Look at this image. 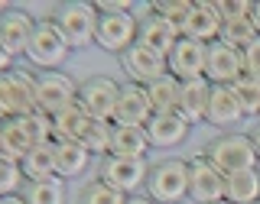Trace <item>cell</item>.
<instances>
[{
	"label": "cell",
	"instance_id": "cell-1",
	"mask_svg": "<svg viewBox=\"0 0 260 204\" xmlns=\"http://www.w3.org/2000/svg\"><path fill=\"white\" fill-rule=\"evenodd\" d=\"M146 198L156 204H182L189 198V159H159L146 175Z\"/></svg>",
	"mask_w": 260,
	"mask_h": 204
},
{
	"label": "cell",
	"instance_id": "cell-2",
	"mask_svg": "<svg viewBox=\"0 0 260 204\" xmlns=\"http://www.w3.org/2000/svg\"><path fill=\"white\" fill-rule=\"evenodd\" d=\"M69 55H72V46L65 43L55 20L52 16H39L36 29H32V39H29V49H26V62L36 71H62Z\"/></svg>",
	"mask_w": 260,
	"mask_h": 204
},
{
	"label": "cell",
	"instance_id": "cell-3",
	"mask_svg": "<svg viewBox=\"0 0 260 204\" xmlns=\"http://www.w3.org/2000/svg\"><path fill=\"white\" fill-rule=\"evenodd\" d=\"M39 110L36 107V71L13 68L7 75H0V124L26 113Z\"/></svg>",
	"mask_w": 260,
	"mask_h": 204
},
{
	"label": "cell",
	"instance_id": "cell-4",
	"mask_svg": "<svg viewBox=\"0 0 260 204\" xmlns=\"http://www.w3.org/2000/svg\"><path fill=\"white\" fill-rule=\"evenodd\" d=\"M59 32L65 36V43L72 49H85L94 46V32H98V20L101 13L94 10V4H81V0H72V4H59L52 13Z\"/></svg>",
	"mask_w": 260,
	"mask_h": 204
},
{
	"label": "cell",
	"instance_id": "cell-5",
	"mask_svg": "<svg viewBox=\"0 0 260 204\" xmlns=\"http://www.w3.org/2000/svg\"><path fill=\"white\" fill-rule=\"evenodd\" d=\"M205 156L221 169L224 175H234V172H247V169H257L260 159H257V149L250 143L247 133H221L208 143Z\"/></svg>",
	"mask_w": 260,
	"mask_h": 204
},
{
	"label": "cell",
	"instance_id": "cell-6",
	"mask_svg": "<svg viewBox=\"0 0 260 204\" xmlns=\"http://www.w3.org/2000/svg\"><path fill=\"white\" fill-rule=\"evenodd\" d=\"M146 175H150V162L146 159H124V156H104L98 159V182L111 185L114 191L127 194H140L146 188Z\"/></svg>",
	"mask_w": 260,
	"mask_h": 204
},
{
	"label": "cell",
	"instance_id": "cell-7",
	"mask_svg": "<svg viewBox=\"0 0 260 204\" xmlns=\"http://www.w3.org/2000/svg\"><path fill=\"white\" fill-rule=\"evenodd\" d=\"M78 104V81L65 71H36V107L46 117H59Z\"/></svg>",
	"mask_w": 260,
	"mask_h": 204
},
{
	"label": "cell",
	"instance_id": "cell-8",
	"mask_svg": "<svg viewBox=\"0 0 260 204\" xmlns=\"http://www.w3.org/2000/svg\"><path fill=\"white\" fill-rule=\"evenodd\" d=\"M117 97H120V85L108 75H91L78 85V104L85 107V113L91 120H104L114 124V110H117Z\"/></svg>",
	"mask_w": 260,
	"mask_h": 204
},
{
	"label": "cell",
	"instance_id": "cell-9",
	"mask_svg": "<svg viewBox=\"0 0 260 204\" xmlns=\"http://www.w3.org/2000/svg\"><path fill=\"white\" fill-rule=\"evenodd\" d=\"M137 36H140V20L134 13H101L94 46L120 59L130 46H137Z\"/></svg>",
	"mask_w": 260,
	"mask_h": 204
},
{
	"label": "cell",
	"instance_id": "cell-10",
	"mask_svg": "<svg viewBox=\"0 0 260 204\" xmlns=\"http://www.w3.org/2000/svg\"><path fill=\"white\" fill-rule=\"evenodd\" d=\"M224 182H228V175L205 156V152H199V156L189 159V198L195 204L224 201Z\"/></svg>",
	"mask_w": 260,
	"mask_h": 204
},
{
	"label": "cell",
	"instance_id": "cell-11",
	"mask_svg": "<svg viewBox=\"0 0 260 204\" xmlns=\"http://www.w3.org/2000/svg\"><path fill=\"white\" fill-rule=\"evenodd\" d=\"M221 26H224V20H221V13H218L215 0H195L189 16H185L182 26H179V32H182L185 39L211 46V43L221 39Z\"/></svg>",
	"mask_w": 260,
	"mask_h": 204
},
{
	"label": "cell",
	"instance_id": "cell-12",
	"mask_svg": "<svg viewBox=\"0 0 260 204\" xmlns=\"http://www.w3.org/2000/svg\"><path fill=\"white\" fill-rule=\"evenodd\" d=\"M205 59H208V46L182 36L176 49L166 55V68L179 81H195V78H205Z\"/></svg>",
	"mask_w": 260,
	"mask_h": 204
},
{
	"label": "cell",
	"instance_id": "cell-13",
	"mask_svg": "<svg viewBox=\"0 0 260 204\" xmlns=\"http://www.w3.org/2000/svg\"><path fill=\"white\" fill-rule=\"evenodd\" d=\"M120 68H124V75L127 81H134V85H153L156 78L166 75V59H162L159 52H153V49H146V46H130L124 55H120Z\"/></svg>",
	"mask_w": 260,
	"mask_h": 204
},
{
	"label": "cell",
	"instance_id": "cell-14",
	"mask_svg": "<svg viewBox=\"0 0 260 204\" xmlns=\"http://www.w3.org/2000/svg\"><path fill=\"white\" fill-rule=\"evenodd\" d=\"M244 75V55L241 49L228 46V43H211L208 46V59H205V78L211 85H228L231 88L234 81Z\"/></svg>",
	"mask_w": 260,
	"mask_h": 204
},
{
	"label": "cell",
	"instance_id": "cell-15",
	"mask_svg": "<svg viewBox=\"0 0 260 204\" xmlns=\"http://www.w3.org/2000/svg\"><path fill=\"white\" fill-rule=\"evenodd\" d=\"M153 117V104L143 85L124 81L120 85V97H117V110H114V124L117 127H146Z\"/></svg>",
	"mask_w": 260,
	"mask_h": 204
},
{
	"label": "cell",
	"instance_id": "cell-16",
	"mask_svg": "<svg viewBox=\"0 0 260 204\" xmlns=\"http://www.w3.org/2000/svg\"><path fill=\"white\" fill-rule=\"evenodd\" d=\"M32 29H36V16H29L26 10H13L0 16V43L4 49L13 55H26L29 49V39H32Z\"/></svg>",
	"mask_w": 260,
	"mask_h": 204
},
{
	"label": "cell",
	"instance_id": "cell-17",
	"mask_svg": "<svg viewBox=\"0 0 260 204\" xmlns=\"http://www.w3.org/2000/svg\"><path fill=\"white\" fill-rule=\"evenodd\" d=\"M179 39H182V32H179L169 20H162V16H156L150 7H146V13L140 20V36H137V43L153 49V52H159L162 59H166V55L176 49Z\"/></svg>",
	"mask_w": 260,
	"mask_h": 204
},
{
	"label": "cell",
	"instance_id": "cell-18",
	"mask_svg": "<svg viewBox=\"0 0 260 204\" xmlns=\"http://www.w3.org/2000/svg\"><path fill=\"white\" fill-rule=\"evenodd\" d=\"M143 130H146V136H150L153 149H173V146L185 143L192 124L182 117V113H153L150 124H146Z\"/></svg>",
	"mask_w": 260,
	"mask_h": 204
},
{
	"label": "cell",
	"instance_id": "cell-19",
	"mask_svg": "<svg viewBox=\"0 0 260 204\" xmlns=\"http://www.w3.org/2000/svg\"><path fill=\"white\" fill-rule=\"evenodd\" d=\"M241 120H244V110H241L238 97H234V88H228V85H211L205 124H211V127L228 130V133H231V127H238Z\"/></svg>",
	"mask_w": 260,
	"mask_h": 204
},
{
	"label": "cell",
	"instance_id": "cell-20",
	"mask_svg": "<svg viewBox=\"0 0 260 204\" xmlns=\"http://www.w3.org/2000/svg\"><path fill=\"white\" fill-rule=\"evenodd\" d=\"M208 97H211V81L208 78H195V81H182V94H179V113L195 127L205 124L208 117Z\"/></svg>",
	"mask_w": 260,
	"mask_h": 204
},
{
	"label": "cell",
	"instance_id": "cell-21",
	"mask_svg": "<svg viewBox=\"0 0 260 204\" xmlns=\"http://www.w3.org/2000/svg\"><path fill=\"white\" fill-rule=\"evenodd\" d=\"M91 152L81 143H55V175L62 182H72V178H81L91 166Z\"/></svg>",
	"mask_w": 260,
	"mask_h": 204
},
{
	"label": "cell",
	"instance_id": "cell-22",
	"mask_svg": "<svg viewBox=\"0 0 260 204\" xmlns=\"http://www.w3.org/2000/svg\"><path fill=\"white\" fill-rule=\"evenodd\" d=\"M150 136L143 127H117L114 124V136H111V156H124V159H146L150 152Z\"/></svg>",
	"mask_w": 260,
	"mask_h": 204
},
{
	"label": "cell",
	"instance_id": "cell-23",
	"mask_svg": "<svg viewBox=\"0 0 260 204\" xmlns=\"http://www.w3.org/2000/svg\"><path fill=\"white\" fill-rule=\"evenodd\" d=\"M88 127H91V117L85 113L81 104H72L69 110H62L59 117H52L55 143H81V136H85Z\"/></svg>",
	"mask_w": 260,
	"mask_h": 204
},
{
	"label": "cell",
	"instance_id": "cell-24",
	"mask_svg": "<svg viewBox=\"0 0 260 204\" xmlns=\"http://www.w3.org/2000/svg\"><path fill=\"white\" fill-rule=\"evenodd\" d=\"M224 201H231V204H257L260 201V172H257V169L228 175Z\"/></svg>",
	"mask_w": 260,
	"mask_h": 204
},
{
	"label": "cell",
	"instance_id": "cell-25",
	"mask_svg": "<svg viewBox=\"0 0 260 204\" xmlns=\"http://www.w3.org/2000/svg\"><path fill=\"white\" fill-rule=\"evenodd\" d=\"M146 94H150L153 113H179V94H182V81L173 78L166 71L162 78H156L153 85H146Z\"/></svg>",
	"mask_w": 260,
	"mask_h": 204
},
{
	"label": "cell",
	"instance_id": "cell-26",
	"mask_svg": "<svg viewBox=\"0 0 260 204\" xmlns=\"http://www.w3.org/2000/svg\"><path fill=\"white\" fill-rule=\"evenodd\" d=\"M26 182H46V178H55V143L36 146V149L26 152V159L20 162Z\"/></svg>",
	"mask_w": 260,
	"mask_h": 204
},
{
	"label": "cell",
	"instance_id": "cell-27",
	"mask_svg": "<svg viewBox=\"0 0 260 204\" xmlns=\"http://www.w3.org/2000/svg\"><path fill=\"white\" fill-rule=\"evenodd\" d=\"M23 198H26V204H65L69 191H65V182L55 175L46 178V182H26Z\"/></svg>",
	"mask_w": 260,
	"mask_h": 204
},
{
	"label": "cell",
	"instance_id": "cell-28",
	"mask_svg": "<svg viewBox=\"0 0 260 204\" xmlns=\"http://www.w3.org/2000/svg\"><path fill=\"white\" fill-rule=\"evenodd\" d=\"M111 136H114V124H104V120H91V127L81 136V146L91 152L94 159L111 156Z\"/></svg>",
	"mask_w": 260,
	"mask_h": 204
},
{
	"label": "cell",
	"instance_id": "cell-29",
	"mask_svg": "<svg viewBox=\"0 0 260 204\" xmlns=\"http://www.w3.org/2000/svg\"><path fill=\"white\" fill-rule=\"evenodd\" d=\"M231 88H234V97H238L244 117H257L260 120V78L241 75Z\"/></svg>",
	"mask_w": 260,
	"mask_h": 204
},
{
	"label": "cell",
	"instance_id": "cell-30",
	"mask_svg": "<svg viewBox=\"0 0 260 204\" xmlns=\"http://www.w3.org/2000/svg\"><path fill=\"white\" fill-rule=\"evenodd\" d=\"M75 204H127V194H120V191H114L111 185H104V182H98V178H91V182L81 185Z\"/></svg>",
	"mask_w": 260,
	"mask_h": 204
},
{
	"label": "cell",
	"instance_id": "cell-31",
	"mask_svg": "<svg viewBox=\"0 0 260 204\" xmlns=\"http://www.w3.org/2000/svg\"><path fill=\"white\" fill-rule=\"evenodd\" d=\"M257 36H260V32L254 29V23H250V20H234V23H224V26H221V43L241 49V52L254 43Z\"/></svg>",
	"mask_w": 260,
	"mask_h": 204
},
{
	"label": "cell",
	"instance_id": "cell-32",
	"mask_svg": "<svg viewBox=\"0 0 260 204\" xmlns=\"http://www.w3.org/2000/svg\"><path fill=\"white\" fill-rule=\"evenodd\" d=\"M23 188H26V175H23L20 162L0 159V198H7V194H23Z\"/></svg>",
	"mask_w": 260,
	"mask_h": 204
},
{
	"label": "cell",
	"instance_id": "cell-33",
	"mask_svg": "<svg viewBox=\"0 0 260 204\" xmlns=\"http://www.w3.org/2000/svg\"><path fill=\"white\" fill-rule=\"evenodd\" d=\"M192 4H195V0H159V4L150 7V10L156 13V16H162V20H169V23L179 29V26H182V20L189 16Z\"/></svg>",
	"mask_w": 260,
	"mask_h": 204
},
{
	"label": "cell",
	"instance_id": "cell-34",
	"mask_svg": "<svg viewBox=\"0 0 260 204\" xmlns=\"http://www.w3.org/2000/svg\"><path fill=\"white\" fill-rule=\"evenodd\" d=\"M218 13H221L224 23H234V20H250V0H215Z\"/></svg>",
	"mask_w": 260,
	"mask_h": 204
},
{
	"label": "cell",
	"instance_id": "cell-35",
	"mask_svg": "<svg viewBox=\"0 0 260 204\" xmlns=\"http://www.w3.org/2000/svg\"><path fill=\"white\" fill-rule=\"evenodd\" d=\"M244 75H250V78H260V36L250 43L247 49H244Z\"/></svg>",
	"mask_w": 260,
	"mask_h": 204
},
{
	"label": "cell",
	"instance_id": "cell-36",
	"mask_svg": "<svg viewBox=\"0 0 260 204\" xmlns=\"http://www.w3.org/2000/svg\"><path fill=\"white\" fill-rule=\"evenodd\" d=\"M98 13H134V4L130 0H94Z\"/></svg>",
	"mask_w": 260,
	"mask_h": 204
},
{
	"label": "cell",
	"instance_id": "cell-37",
	"mask_svg": "<svg viewBox=\"0 0 260 204\" xmlns=\"http://www.w3.org/2000/svg\"><path fill=\"white\" fill-rule=\"evenodd\" d=\"M7 71H13V55L4 49V43H0V75H7Z\"/></svg>",
	"mask_w": 260,
	"mask_h": 204
},
{
	"label": "cell",
	"instance_id": "cell-38",
	"mask_svg": "<svg viewBox=\"0 0 260 204\" xmlns=\"http://www.w3.org/2000/svg\"><path fill=\"white\" fill-rule=\"evenodd\" d=\"M250 143H254V149H257V159H260V120H257V124H254V130H250Z\"/></svg>",
	"mask_w": 260,
	"mask_h": 204
},
{
	"label": "cell",
	"instance_id": "cell-39",
	"mask_svg": "<svg viewBox=\"0 0 260 204\" xmlns=\"http://www.w3.org/2000/svg\"><path fill=\"white\" fill-rule=\"evenodd\" d=\"M250 23H254V29L260 32V4H254V7H250Z\"/></svg>",
	"mask_w": 260,
	"mask_h": 204
},
{
	"label": "cell",
	"instance_id": "cell-40",
	"mask_svg": "<svg viewBox=\"0 0 260 204\" xmlns=\"http://www.w3.org/2000/svg\"><path fill=\"white\" fill-rule=\"evenodd\" d=\"M0 204H26L23 194H7V198H0Z\"/></svg>",
	"mask_w": 260,
	"mask_h": 204
},
{
	"label": "cell",
	"instance_id": "cell-41",
	"mask_svg": "<svg viewBox=\"0 0 260 204\" xmlns=\"http://www.w3.org/2000/svg\"><path fill=\"white\" fill-rule=\"evenodd\" d=\"M127 204H156V201L146 198V194H134V198H127Z\"/></svg>",
	"mask_w": 260,
	"mask_h": 204
},
{
	"label": "cell",
	"instance_id": "cell-42",
	"mask_svg": "<svg viewBox=\"0 0 260 204\" xmlns=\"http://www.w3.org/2000/svg\"><path fill=\"white\" fill-rule=\"evenodd\" d=\"M10 10H13V7L7 4V0H0V16H4V13H10Z\"/></svg>",
	"mask_w": 260,
	"mask_h": 204
},
{
	"label": "cell",
	"instance_id": "cell-43",
	"mask_svg": "<svg viewBox=\"0 0 260 204\" xmlns=\"http://www.w3.org/2000/svg\"><path fill=\"white\" fill-rule=\"evenodd\" d=\"M215 204H231V201H215Z\"/></svg>",
	"mask_w": 260,
	"mask_h": 204
},
{
	"label": "cell",
	"instance_id": "cell-44",
	"mask_svg": "<svg viewBox=\"0 0 260 204\" xmlns=\"http://www.w3.org/2000/svg\"><path fill=\"white\" fill-rule=\"evenodd\" d=\"M257 204H260V201H257Z\"/></svg>",
	"mask_w": 260,
	"mask_h": 204
}]
</instances>
